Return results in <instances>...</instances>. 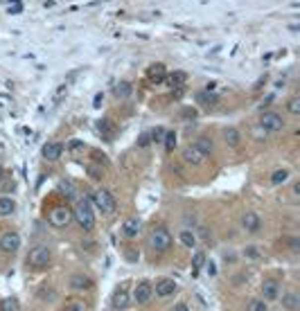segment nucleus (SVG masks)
Here are the masks:
<instances>
[{"label": "nucleus", "instance_id": "f03ea898", "mask_svg": "<svg viewBox=\"0 0 300 311\" xmlns=\"http://www.w3.org/2000/svg\"><path fill=\"white\" fill-rule=\"evenodd\" d=\"M149 248L156 250V253H167L169 248H172V233L167 230V226H153L151 233H149Z\"/></svg>", "mask_w": 300, "mask_h": 311}, {"label": "nucleus", "instance_id": "473e14b6", "mask_svg": "<svg viewBox=\"0 0 300 311\" xmlns=\"http://www.w3.org/2000/svg\"><path fill=\"white\" fill-rule=\"evenodd\" d=\"M88 169V176L93 180H102V176H104V169H102V162H95V165H88L86 167Z\"/></svg>", "mask_w": 300, "mask_h": 311}, {"label": "nucleus", "instance_id": "e433bc0d", "mask_svg": "<svg viewBox=\"0 0 300 311\" xmlns=\"http://www.w3.org/2000/svg\"><path fill=\"white\" fill-rule=\"evenodd\" d=\"M244 257L260 259V248H257V246H246V248H244Z\"/></svg>", "mask_w": 300, "mask_h": 311}, {"label": "nucleus", "instance_id": "5701e85b", "mask_svg": "<svg viewBox=\"0 0 300 311\" xmlns=\"http://www.w3.org/2000/svg\"><path fill=\"white\" fill-rule=\"evenodd\" d=\"M224 140H226V145H230V147H239L241 136L235 127H228V129H224Z\"/></svg>", "mask_w": 300, "mask_h": 311}, {"label": "nucleus", "instance_id": "0eeeda50", "mask_svg": "<svg viewBox=\"0 0 300 311\" xmlns=\"http://www.w3.org/2000/svg\"><path fill=\"white\" fill-rule=\"evenodd\" d=\"M20 248V234L14 233V230H9V233H5L2 237H0V250L2 253H16Z\"/></svg>", "mask_w": 300, "mask_h": 311}, {"label": "nucleus", "instance_id": "a18cd8bd", "mask_svg": "<svg viewBox=\"0 0 300 311\" xmlns=\"http://www.w3.org/2000/svg\"><path fill=\"white\" fill-rule=\"evenodd\" d=\"M183 117H192L194 120V117H197V111H183Z\"/></svg>", "mask_w": 300, "mask_h": 311}, {"label": "nucleus", "instance_id": "393cba45", "mask_svg": "<svg viewBox=\"0 0 300 311\" xmlns=\"http://www.w3.org/2000/svg\"><path fill=\"white\" fill-rule=\"evenodd\" d=\"M282 307H287L289 311H298L300 309V298L296 293H285L282 296Z\"/></svg>", "mask_w": 300, "mask_h": 311}, {"label": "nucleus", "instance_id": "de8ad7c7", "mask_svg": "<svg viewBox=\"0 0 300 311\" xmlns=\"http://www.w3.org/2000/svg\"><path fill=\"white\" fill-rule=\"evenodd\" d=\"M93 104H95V106H99V104H102V95H95V99H93Z\"/></svg>", "mask_w": 300, "mask_h": 311}, {"label": "nucleus", "instance_id": "39448f33", "mask_svg": "<svg viewBox=\"0 0 300 311\" xmlns=\"http://www.w3.org/2000/svg\"><path fill=\"white\" fill-rule=\"evenodd\" d=\"M48 224L52 228H68L73 224V210L68 205H57V208L50 210L48 214Z\"/></svg>", "mask_w": 300, "mask_h": 311}, {"label": "nucleus", "instance_id": "c85d7f7f", "mask_svg": "<svg viewBox=\"0 0 300 311\" xmlns=\"http://www.w3.org/2000/svg\"><path fill=\"white\" fill-rule=\"evenodd\" d=\"M66 311H88V305L79 298H73V300L66 302Z\"/></svg>", "mask_w": 300, "mask_h": 311}, {"label": "nucleus", "instance_id": "bb28decb", "mask_svg": "<svg viewBox=\"0 0 300 311\" xmlns=\"http://www.w3.org/2000/svg\"><path fill=\"white\" fill-rule=\"evenodd\" d=\"M203 264H206V253H203V250H197L194 257H192V275H197V273L201 271Z\"/></svg>", "mask_w": 300, "mask_h": 311}, {"label": "nucleus", "instance_id": "f704fd0d", "mask_svg": "<svg viewBox=\"0 0 300 311\" xmlns=\"http://www.w3.org/2000/svg\"><path fill=\"white\" fill-rule=\"evenodd\" d=\"M165 131L167 129H162V127H156L151 133H149V138H151V142H156V145H162V138H165Z\"/></svg>", "mask_w": 300, "mask_h": 311}, {"label": "nucleus", "instance_id": "09e8293b", "mask_svg": "<svg viewBox=\"0 0 300 311\" xmlns=\"http://www.w3.org/2000/svg\"><path fill=\"white\" fill-rule=\"evenodd\" d=\"M7 178V174H5V169H2V167H0V185H2V180Z\"/></svg>", "mask_w": 300, "mask_h": 311}, {"label": "nucleus", "instance_id": "f8f14e48", "mask_svg": "<svg viewBox=\"0 0 300 311\" xmlns=\"http://www.w3.org/2000/svg\"><path fill=\"white\" fill-rule=\"evenodd\" d=\"M183 160H185L187 165H201V162L206 160V156H203L194 145H190V147L183 149Z\"/></svg>", "mask_w": 300, "mask_h": 311}, {"label": "nucleus", "instance_id": "7ed1b4c3", "mask_svg": "<svg viewBox=\"0 0 300 311\" xmlns=\"http://www.w3.org/2000/svg\"><path fill=\"white\" fill-rule=\"evenodd\" d=\"M90 203H93V208H97L102 214H113L115 208H118V201H115V196L111 194L108 190H104V187H99V190H95L93 194L88 196Z\"/></svg>", "mask_w": 300, "mask_h": 311}, {"label": "nucleus", "instance_id": "58836bf2", "mask_svg": "<svg viewBox=\"0 0 300 311\" xmlns=\"http://www.w3.org/2000/svg\"><path fill=\"white\" fill-rule=\"evenodd\" d=\"M14 187H16V183L14 180H9V178H5L2 180V185H0V190L2 192H14Z\"/></svg>", "mask_w": 300, "mask_h": 311}, {"label": "nucleus", "instance_id": "ea45409f", "mask_svg": "<svg viewBox=\"0 0 300 311\" xmlns=\"http://www.w3.org/2000/svg\"><path fill=\"white\" fill-rule=\"evenodd\" d=\"M149 142H151V138H149V133H143V136L138 138V147H149Z\"/></svg>", "mask_w": 300, "mask_h": 311}, {"label": "nucleus", "instance_id": "1a4fd4ad", "mask_svg": "<svg viewBox=\"0 0 300 311\" xmlns=\"http://www.w3.org/2000/svg\"><path fill=\"white\" fill-rule=\"evenodd\" d=\"M41 154H43V158L50 162L59 160L61 156H64V142H48V145H43Z\"/></svg>", "mask_w": 300, "mask_h": 311}, {"label": "nucleus", "instance_id": "412c9836", "mask_svg": "<svg viewBox=\"0 0 300 311\" xmlns=\"http://www.w3.org/2000/svg\"><path fill=\"white\" fill-rule=\"evenodd\" d=\"M178 241H181L185 248H190V250H192V248L197 246V233H194V230H190V228H183L181 234H178Z\"/></svg>", "mask_w": 300, "mask_h": 311}, {"label": "nucleus", "instance_id": "f3484780", "mask_svg": "<svg viewBox=\"0 0 300 311\" xmlns=\"http://www.w3.org/2000/svg\"><path fill=\"white\" fill-rule=\"evenodd\" d=\"M129 302H131V298H129V291L127 289H115L113 298H111V305H113V309H127Z\"/></svg>", "mask_w": 300, "mask_h": 311}, {"label": "nucleus", "instance_id": "b1692460", "mask_svg": "<svg viewBox=\"0 0 300 311\" xmlns=\"http://www.w3.org/2000/svg\"><path fill=\"white\" fill-rule=\"evenodd\" d=\"M133 95V83L131 81H120L118 86H115V97L118 99H127Z\"/></svg>", "mask_w": 300, "mask_h": 311}, {"label": "nucleus", "instance_id": "2eb2a0df", "mask_svg": "<svg viewBox=\"0 0 300 311\" xmlns=\"http://www.w3.org/2000/svg\"><path fill=\"white\" fill-rule=\"evenodd\" d=\"M138 233H140V219L138 217H129L122 224V234L127 239H133V237H138Z\"/></svg>", "mask_w": 300, "mask_h": 311}, {"label": "nucleus", "instance_id": "c756f323", "mask_svg": "<svg viewBox=\"0 0 300 311\" xmlns=\"http://www.w3.org/2000/svg\"><path fill=\"white\" fill-rule=\"evenodd\" d=\"M162 147H165V151H174V149H176V133H174V131H165Z\"/></svg>", "mask_w": 300, "mask_h": 311}, {"label": "nucleus", "instance_id": "9d476101", "mask_svg": "<svg viewBox=\"0 0 300 311\" xmlns=\"http://www.w3.org/2000/svg\"><path fill=\"white\" fill-rule=\"evenodd\" d=\"M151 296H153V289L149 282H140L138 287L133 289V300L138 302V305H147L151 300Z\"/></svg>", "mask_w": 300, "mask_h": 311}, {"label": "nucleus", "instance_id": "6ab92c4d", "mask_svg": "<svg viewBox=\"0 0 300 311\" xmlns=\"http://www.w3.org/2000/svg\"><path fill=\"white\" fill-rule=\"evenodd\" d=\"M70 289L73 291H88V289H93V282L86 275H73L70 277Z\"/></svg>", "mask_w": 300, "mask_h": 311}, {"label": "nucleus", "instance_id": "4be33fe9", "mask_svg": "<svg viewBox=\"0 0 300 311\" xmlns=\"http://www.w3.org/2000/svg\"><path fill=\"white\" fill-rule=\"evenodd\" d=\"M14 210H16V201L11 196L7 194L0 196V217H9V214H14Z\"/></svg>", "mask_w": 300, "mask_h": 311}, {"label": "nucleus", "instance_id": "6e6552de", "mask_svg": "<svg viewBox=\"0 0 300 311\" xmlns=\"http://www.w3.org/2000/svg\"><path fill=\"white\" fill-rule=\"evenodd\" d=\"M262 298H264V302L266 300H278V298H280V282L273 280V277L264 280V282H262Z\"/></svg>", "mask_w": 300, "mask_h": 311}, {"label": "nucleus", "instance_id": "49530a36", "mask_svg": "<svg viewBox=\"0 0 300 311\" xmlns=\"http://www.w3.org/2000/svg\"><path fill=\"white\" fill-rule=\"evenodd\" d=\"M187 226H194V214H187Z\"/></svg>", "mask_w": 300, "mask_h": 311}, {"label": "nucleus", "instance_id": "ddd939ff", "mask_svg": "<svg viewBox=\"0 0 300 311\" xmlns=\"http://www.w3.org/2000/svg\"><path fill=\"white\" fill-rule=\"evenodd\" d=\"M241 226H244V230H246V233H257V230H260V226H262L260 214L246 212L244 217H241Z\"/></svg>", "mask_w": 300, "mask_h": 311}, {"label": "nucleus", "instance_id": "4468645a", "mask_svg": "<svg viewBox=\"0 0 300 311\" xmlns=\"http://www.w3.org/2000/svg\"><path fill=\"white\" fill-rule=\"evenodd\" d=\"M165 75H167V70H165V66L162 64H153L147 68V79L149 83H162L165 81Z\"/></svg>", "mask_w": 300, "mask_h": 311}, {"label": "nucleus", "instance_id": "4c0bfd02", "mask_svg": "<svg viewBox=\"0 0 300 311\" xmlns=\"http://www.w3.org/2000/svg\"><path fill=\"white\" fill-rule=\"evenodd\" d=\"M86 147H84V142L81 140H70L68 142V151H73V154H79V151H84Z\"/></svg>", "mask_w": 300, "mask_h": 311}, {"label": "nucleus", "instance_id": "dca6fc26", "mask_svg": "<svg viewBox=\"0 0 300 311\" xmlns=\"http://www.w3.org/2000/svg\"><path fill=\"white\" fill-rule=\"evenodd\" d=\"M165 81H167L174 90H181V88L185 86V81H187V75L183 73V70H174V73L165 75Z\"/></svg>", "mask_w": 300, "mask_h": 311}, {"label": "nucleus", "instance_id": "a19ab883", "mask_svg": "<svg viewBox=\"0 0 300 311\" xmlns=\"http://www.w3.org/2000/svg\"><path fill=\"white\" fill-rule=\"evenodd\" d=\"M138 257H140L138 250H133V248H129V250H127V259H129V262H138Z\"/></svg>", "mask_w": 300, "mask_h": 311}, {"label": "nucleus", "instance_id": "f257e3e1", "mask_svg": "<svg viewBox=\"0 0 300 311\" xmlns=\"http://www.w3.org/2000/svg\"><path fill=\"white\" fill-rule=\"evenodd\" d=\"M73 221H77L81 226V230H86V233H90L95 228V212H93V203H90L88 196H84V199H79L75 203Z\"/></svg>", "mask_w": 300, "mask_h": 311}, {"label": "nucleus", "instance_id": "a211bd4d", "mask_svg": "<svg viewBox=\"0 0 300 311\" xmlns=\"http://www.w3.org/2000/svg\"><path fill=\"white\" fill-rule=\"evenodd\" d=\"M197 102L201 104V106H206V108H210V106H215V104H219V95H217L215 90H199L197 92Z\"/></svg>", "mask_w": 300, "mask_h": 311}, {"label": "nucleus", "instance_id": "c03bdc74", "mask_svg": "<svg viewBox=\"0 0 300 311\" xmlns=\"http://www.w3.org/2000/svg\"><path fill=\"white\" fill-rule=\"evenodd\" d=\"M174 311H190V307H187L185 302H178V305L174 307Z\"/></svg>", "mask_w": 300, "mask_h": 311}, {"label": "nucleus", "instance_id": "423d86ee", "mask_svg": "<svg viewBox=\"0 0 300 311\" xmlns=\"http://www.w3.org/2000/svg\"><path fill=\"white\" fill-rule=\"evenodd\" d=\"M260 129H264L266 133H278L285 129V120H282V115H278V113L266 111V113H262V117H260Z\"/></svg>", "mask_w": 300, "mask_h": 311}, {"label": "nucleus", "instance_id": "9b49d317", "mask_svg": "<svg viewBox=\"0 0 300 311\" xmlns=\"http://www.w3.org/2000/svg\"><path fill=\"white\" fill-rule=\"evenodd\" d=\"M151 289H153V293H156V296L167 298V296H172V293L176 291V282H174V280H169V277H162V280H158V282H156V287H151Z\"/></svg>", "mask_w": 300, "mask_h": 311}, {"label": "nucleus", "instance_id": "8fccbe9b", "mask_svg": "<svg viewBox=\"0 0 300 311\" xmlns=\"http://www.w3.org/2000/svg\"><path fill=\"white\" fill-rule=\"evenodd\" d=\"M298 194H300V185L296 183V185H294V196H298Z\"/></svg>", "mask_w": 300, "mask_h": 311}, {"label": "nucleus", "instance_id": "72a5a7b5", "mask_svg": "<svg viewBox=\"0 0 300 311\" xmlns=\"http://www.w3.org/2000/svg\"><path fill=\"white\" fill-rule=\"evenodd\" d=\"M246 311H269V307H266L264 300H257V298H253V300H248Z\"/></svg>", "mask_w": 300, "mask_h": 311}, {"label": "nucleus", "instance_id": "aec40b11", "mask_svg": "<svg viewBox=\"0 0 300 311\" xmlns=\"http://www.w3.org/2000/svg\"><path fill=\"white\" fill-rule=\"evenodd\" d=\"M97 131H99V136L104 138V140H113V136H115V124H113V120H99L97 122Z\"/></svg>", "mask_w": 300, "mask_h": 311}, {"label": "nucleus", "instance_id": "c9c22d12", "mask_svg": "<svg viewBox=\"0 0 300 311\" xmlns=\"http://www.w3.org/2000/svg\"><path fill=\"white\" fill-rule=\"evenodd\" d=\"M59 190L64 192L66 196H75V185L70 183V180H61V183H59Z\"/></svg>", "mask_w": 300, "mask_h": 311}, {"label": "nucleus", "instance_id": "20e7f679", "mask_svg": "<svg viewBox=\"0 0 300 311\" xmlns=\"http://www.w3.org/2000/svg\"><path fill=\"white\" fill-rule=\"evenodd\" d=\"M50 262H52V250H50L48 246L39 243V246L30 248V255H27V266L30 268H34V271H43V268H48Z\"/></svg>", "mask_w": 300, "mask_h": 311}, {"label": "nucleus", "instance_id": "7c9ffc66", "mask_svg": "<svg viewBox=\"0 0 300 311\" xmlns=\"http://www.w3.org/2000/svg\"><path fill=\"white\" fill-rule=\"evenodd\" d=\"M0 311H20V305L16 298H5L0 302Z\"/></svg>", "mask_w": 300, "mask_h": 311}, {"label": "nucleus", "instance_id": "a878e982", "mask_svg": "<svg viewBox=\"0 0 300 311\" xmlns=\"http://www.w3.org/2000/svg\"><path fill=\"white\" fill-rule=\"evenodd\" d=\"M194 147H197V149L201 151V154L206 156V158L212 154V140H210V138H199V140L194 142Z\"/></svg>", "mask_w": 300, "mask_h": 311}, {"label": "nucleus", "instance_id": "37998d69", "mask_svg": "<svg viewBox=\"0 0 300 311\" xmlns=\"http://www.w3.org/2000/svg\"><path fill=\"white\" fill-rule=\"evenodd\" d=\"M203 266L208 268V273H210V275H217V266H215V262H208V259H206V264H203Z\"/></svg>", "mask_w": 300, "mask_h": 311}, {"label": "nucleus", "instance_id": "2f4dec72", "mask_svg": "<svg viewBox=\"0 0 300 311\" xmlns=\"http://www.w3.org/2000/svg\"><path fill=\"white\" fill-rule=\"evenodd\" d=\"M287 111H289V115H300V95H294L287 102Z\"/></svg>", "mask_w": 300, "mask_h": 311}, {"label": "nucleus", "instance_id": "cd10ccee", "mask_svg": "<svg viewBox=\"0 0 300 311\" xmlns=\"http://www.w3.org/2000/svg\"><path fill=\"white\" fill-rule=\"evenodd\" d=\"M287 180H289V169H285V167H282V169H276L271 174V183L273 185H282V183H287Z\"/></svg>", "mask_w": 300, "mask_h": 311}, {"label": "nucleus", "instance_id": "79ce46f5", "mask_svg": "<svg viewBox=\"0 0 300 311\" xmlns=\"http://www.w3.org/2000/svg\"><path fill=\"white\" fill-rule=\"evenodd\" d=\"M39 298H43V300H54L57 293H54V291H39Z\"/></svg>", "mask_w": 300, "mask_h": 311}]
</instances>
